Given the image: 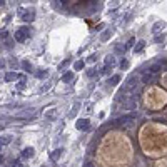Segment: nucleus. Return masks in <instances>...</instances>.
<instances>
[{
    "label": "nucleus",
    "mask_w": 167,
    "mask_h": 167,
    "mask_svg": "<svg viewBox=\"0 0 167 167\" xmlns=\"http://www.w3.org/2000/svg\"><path fill=\"white\" fill-rule=\"evenodd\" d=\"M111 35H112V30H105L104 34L100 35V40L102 42H105V40H109V38H111Z\"/></svg>",
    "instance_id": "obj_14"
},
{
    "label": "nucleus",
    "mask_w": 167,
    "mask_h": 167,
    "mask_svg": "<svg viewBox=\"0 0 167 167\" xmlns=\"http://www.w3.org/2000/svg\"><path fill=\"white\" fill-rule=\"evenodd\" d=\"M67 64H69V60H64V62H62V64H60V65H59V69H64V67H65Z\"/></svg>",
    "instance_id": "obj_27"
},
{
    "label": "nucleus",
    "mask_w": 167,
    "mask_h": 167,
    "mask_svg": "<svg viewBox=\"0 0 167 167\" xmlns=\"http://www.w3.org/2000/svg\"><path fill=\"white\" fill-rule=\"evenodd\" d=\"M95 74H97V72H95V69H89V70H87V75H89V77H94Z\"/></svg>",
    "instance_id": "obj_25"
},
{
    "label": "nucleus",
    "mask_w": 167,
    "mask_h": 167,
    "mask_svg": "<svg viewBox=\"0 0 167 167\" xmlns=\"http://www.w3.org/2000/svg\"><path fill=\"white\" fill-rule=\"evenodd\" d=\"M115 57H114V55H107V57H105V67H107V69H109V67H111V69H112V67H115Z\"/></svg>",
    "instance_id": "obj_8"
},
{
    "label": "nucleus",
    "mask_w": 167,
    "mask_h": 167,
    "mask_svg": "<svg viewBox=\"0 0 167 167\" xmlns=\"http://www.w3.org/2000/svg\"><path fill=\"white\" fill-rule=\"evenodd\" d=\"M60 154H62V149H57V151H54L50 154V159H52V161H57V159L60 157Z\"/></svg>",
    "instance_id": "obj_13"
},
{
    "label": "nucleus",
    "mask_w": 167,
    "mask_h": 167,
    "mask_svg": "<svg viewBox=\"0 0 167 167\" xmlns=\"http://www.w3.org/2000/svg\"><path fill=\"white\" fill-rule=\"evenodd\" d=\"M34 19H35V12H34V10L22 12V20H24V22H32Z\"/></svg>",
    "instance_id": "obj_6"
},
{
    "label": "nucleus",
    "mask_w": 167,
    "mask_h": 167,
    "mask_svg": "<svg viewBox=\"0 0 167 167\" xmlns=\"http://www.w3.org/2000/svg\"><path fill=\"white\" fill-rule=\"evenodd\" d=\"M164 28H165V22L164 20H159V22H155L154 25H152V34L157 35V34H161Z\"/></svg>",
    "instance_id": "obj_5"
},
{
    "label": "nucleus",
    "mask_w": 167,
    "mask_h": 167,
    "mask_svg": "<svg viewBox=\"0 0 167 167\" xmlns=\"http://www.w3.org/2000/svg\"><path fill=\"white\" fill-rule=\"evenodd\" d=\"M20 79V75H17L15 72H7L5 74V82H12V80H17Z\"/></svg>",
    "instance_id": "obj_9"
},
{
    "label": "nucleus",
    "mask_w": 167,
    "mask_h": 167,
    "mask_svg": "<svg viewBox=\"0 0 167 167\" xmlns=\"http://www.w3.org/2000/svg\"><path fill=\"white\" fill-rule=\"evenodd\" d=\"M127 65H129V64H127V62H125V60H124V62H122V64H120V67H122V69H125V67H127Z\"/></svg>",
    "instance_id": "obj_29"
},
{
    "label": "nucleus",
    "mask_w": 167,
    "mask_h": 167,
    "mask_svg": "<svg viewBox=\"0 0 167 167\" xmlns=\"http://www.w3.org/2000/svg\"><path fill=\"white\" fill-rule=\"evenodd\" d=\"M149 80H152V74H145V75L142 77V82H144V84H147Z\"/></svg>",
    "instance_id": "obj_23"
},
{
    "label": "nucleus",
    "mask_w": 167,
    "mask_h": 167,
    "mask_svg": "<svg viewBox=\"0 0 167 167\" xmlns=\"http://www.w3.org/2000/svg\"><path fill=\"white\" fill-rule=\"evenodd\" d=\"M95 59H97V55H95V54H92L90 57H89V62H95Z\"/></svg>",
    "instance_id": "obj_26"
},
{
    "label": "nucleus",
    "mask_w": 167,
    "mask_h": 167,
    "mask_svg": "<svg viewBox=\"0 0 167 167\" xmlns=\"http://www.w3.org/2000/svg\"><path fill=\"white\" fill-rule=\"evenodd\" d=\"M119 82H120V75H112L111 79H109V84L111 85H117Z\"/></svg>",
    "instance_id": "obj_15"
},
{
    "label": "nucleus",
    "mask_w": 167,
    "mask_h": 167,
    "mask_svg": "<svg viewBox=\"0 0 167 167\" xmlns=\"http://www.w3.org/2000/svg\"><path fill=\"white\" fill-rule=\"evenodd\" d=\"M55 114H57L55 109H49V111L45 112V119H54V117H55Z\"/></svg>",
    "instance_id": "obj_16"
},
{
    "label": "nucleus",
    "mask_w": 167,
    "mask_h": 167,
    "mask_svg": "<svg viewBox=\"0 0 167 167\" xmlns=\"http://www.w3.org/2000/svg\"><path fill=\"white\" fill-rule=\"evenodd\" d=\"M74 69H75V70H82L84 69V62H82V60H77V62L74 64Z\"/></svg>",
    "instance_id": "obj_20"
},
{
    "label": "nucleus",
    "mask_w": 167,
    "mask_h": 167,
    "mask_svg": "<svg viewBox=\"0 0 167 167\" xmlns=\"http://www.w3.org/2000/svg\"><path fill=\"white\" fill-rule=\"evenodd\" d=\"M34 154H35L34 147H25L22 151V159H32V157H34Z\"/></svg>",
    "instance_id": "obj_7"
},
{
    "label": "nucleus",
    "mask_w": 167,
    "mask_h": 167,
    "mask_svg": "<svg viewBox=\"0 0 167 167\" xmlns=\"http://www.w3.org/2000/svg\"><path fill=\"white\" fill-rule=\"evenodd\" d=\"M79 107H80V104L77 102V104H74V107H72V111H70V114H69V117L72 119V117H75L77 115V112H79Z\"/></svg>",
    "instance_id": "obj_10"
},
{
    "label": "nucleus",
    "mask_w": 167,
    "mask_h": 167,
    "mask_svg": "<svg viewBox=\"0 0 167 167\" xmlns=\"http://www.w3.org/2000/svg\"><path fill=\"white\" fill-rule=\"evenodd\" d=\"M0 142H2V145H9L10 142H12V136H3L2 139H0Z\"/></svg>",
    "instance_id": "obj_17"
},
{
    "label": "nucleus",
    "mask_w": 167,
    "mask_h": 167,
    "mask_svg": "<svg viewBox=\"0 0 167 167\" xmlns=\"http://www.w3.org/2000/svg\"><path fill=\"white\" fill-rule=\"evenodd\" d=\"M136 107H137V100L134 97H127L125 100H124V109H125V111H134Z\"/></svg>",
    "instance_id": "obj_3"
},
{
    "label": "nucleus",
    "mask_w": 167,
    "mask_h": 167,
    "mask_svg": "<svg viewBox=\"0 0 167 167\" xmlns=\"http://www.w3.org/2000/svg\"><path fill=\"white\" fill-rule=\"evenodd\" d=\"M62 80H64V82H70V80H74V74H72V72H67V74H64Z\"/></svg>",
    "instance_id": "obj_18"
},
{
    "label": "nucleus",
    "mask_w": 167,
    "mask_h": 167,
    "mask_svg": "<svg viewBox=\"0 0 167 167\" xmlns=\"http://www.w3.org/2000/svg\"><path fill=\"white\" fill-rule=\"evenodd\" d=\"M47 75H49L47 70H37V72H35V77H37V79H45Z\"/></svg>",
    "instance_id": "obj_11"
},
{
    "label": "nucleus",
    "mask_w": 167,
    "mask_h": 167,
    "mask_svg": "<svg viewBox=\"0 0 167 167\" xmlns=\"http://www.w3.org/2000/svg\"><path fill=\"white\" fill-rule=\"evenodd\" d=\"M22 67H24V70H25V72H30V70H32V65H30V62H28V60H24Z\"/></svg>",
    "instance_id": "obj_19"
},
{
    "label": "nucleus",
    "mask_w": 167,
    "mask_h": 167,
    "mask_svg": "<svg viewBox=\"0 0 167 167\" xmlns=\"http://www.w3.org/2000/svg\"><path fill=\"white\" fill-rule=\"evenodd\" d=\"M24 87H25V82H20L19 85H17V89H20V90H22Z\"/></svg>",
    "instance_id": "obj_28"
},
{
    "label": "nucleus",
    "mask_w": 167,
    "mask_h": 167,
    "mask_svg": "<svg viewBox=\"0 0 167 167\" xmlns=\"http://www.w3.org/2000/svg\"><path fill=\"white\" fill-rule=\"evenodd\" d=\"M84 167H95V165L92 164V162H87V164H84Z\"/></svg>",
    "instance_id": "obj_31"
},
{
    "label": "nucleus",
    "mask_w": 167,
    "mask_h": 167,
    "mask_svg": "<svg viewBox=\"0 0 167 167\" xmlns=\"http://www.w3.org/2000/svg\"><path fill=\"white\" fill-rule=\"evenodd\" d=\"M137 84H139V77H137V75L129 77V79H127V82H125V90H132V89H136Z\"/></svg>",
    "instance_id": "obj_2"
},
{
    "label": "nucleus",
    "mask_w": 167,
    "mask_h": 167,
    "mask_svg": "<svg viewBox=\"0 0 167 167\" xmlns=\"http://www.w3.org/2000/svg\"><path fill=\"white\" fill-rule=\"evenodd\" d=\"M144 47H145V42L139 40V42H137V45L134 47V50H136V52H142V50H144Z\"/></svg>",
    "instance_id": "obj_12"
},
{
    "label": "nucleus",
    "mask_w": 167,
    "mask_h": 167,
    "mask_svg": "<svg viewBox=\"0 0 167 167\" xmlns=\"http://www.w3.org/2000/svg\"><path fill=\"white\" fill-rule=\"evenodd\" d=\"M75 127L79 130H89V129H90V120H89V119H79V120H77V124H75Z\"/></svg>",
    "instance_id": "obj_4"
},
{
    "label": "nucleus",
    "mask_w": 167,
    "mask_h": 167,
    "mask_svg": "<svg viewBox=\"0 0 167 167\" xmlns=\"http://www.w3.org/2000/svg\"><path fill=\"white\" fill-rule=\"evenodd\" d=\"M10 167H22V162H20V161H12Z\"/></svg>",
    "instance_id": "obj_24"
},
{
    "label": "nucleus",
    "mask_w": 167,
    "mask_h": 167,
    "mask_svg": "<svg viewBox=\"0 0 167 167\" xmlns=\"http://www.w3.org/2000/svg\"><path fill=\"white\" fill-rule=\"evenodd\" d=\"M132 45H134V38H130L129 44H127V47H132Z\"/></svg>",
    "instance_id": "obj_30"
},
{
    "label": "nucleus",
    "mask_w": 167,
    "mask_h": 167,
    "mask_svg": "<svg viewBox=\"0 0 167 167\" xmlns=\"http://www.w3.org/2000/svg\"><path fill=\"white\" fill-rule=\"evenodd\" d=\"M30 37V28L28 27H19L15 32V40L17 42H25Z\"/></svg>",
    "instance_id": "obj_1"
},
{
    "label": "nucleus",
    "mask_w": 167,
    "mask_h": 167,
    "mask_svg": "<svg viewBox=\"0 0 167 167\" xmlns=\"http://www.w3.org/2000/svg\"><path fill=\"white\" fill-rule=\"evenodd\" d=\"M125 49L127 47H124V45H115V52H117V54H124V52H125Z\"/></svg>",
    "instance_id": "obj_22"
},
{
    "label": "nucleus",
    "mask_w": 167,
    "mask_h": 167,
    "mask_svg": "<svg viewBox=\"0 0 167 167\" xmlns=\"http://www.w3.org/2000/svg\"><path fill=\"white\" fill-rule=\"evenodd\" d=\"M159 70H161V67H159L157 64H155V65H152L151 69H149V74H157Z\"/></svg>",
    "instance_id": "obj_21"
}]
</instances>
